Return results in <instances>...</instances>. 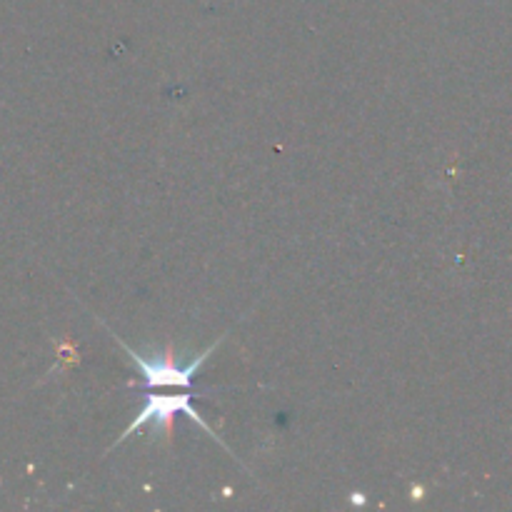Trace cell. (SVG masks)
<instances>
[{"mask_svg":"<svg viewBox=\"0 0 512 512\" xmlns=\"http://www.w3.org/2000/svg\"><path fill=\"white\" fill-rule=\"evenodd\" d=\"M115 340L123 345L125 355H128L130 363H133L135 368L140 370L143 385H145V388H150V390H168V388L190 390V388H193L195 375L200 373V368L205 365V360H208L220 345V340H215V343L208 345L203 353H198L193 360H188L185 365H180L178 360H175L173 353L163 355V358H160V355H153V358H143L138 350L128 348V345H125L120 338H115Z\"/></svg>","mask_w":512,"mask_h":512,"instance_id":"obj_1","label":"cell"},{"mask_svg":"<svg viewBox=\"0 0 512 512\" xmlns=\"http://www.w3.org/2000/svg\"><path fill=\"white\" fill-rule=\"evenodd\" d=\"M180 413H183L188 420H193L195 425H200V428H203V433H208L215 443H220V438L213 433V428H210V425L200 418L198 408L193 405V393H190V390H180V393H173V395L150 393L148 400H145L143 410L135 415L133 423H130L128 428H125V433L115 440V445L125 443L130 435H135L138 430H143L145 425H155V428H160V435H163V440L168 443L170 433H173V420H175V415H180Z\"/></svg>","mask_w":512,"mask_h":512,"instance_id":"obj_2","label":"cell"}]
</instances>
